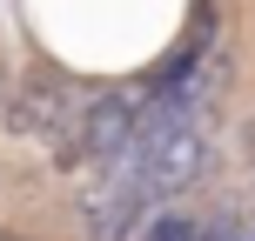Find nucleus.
Wrapping results in <instances>:
<instances>
[{
  "label": "nucleus",
  "mask_w": 255,
  "mask_h": 241,
  "mask_svg": "<svg viewBox=\"0 0 255 241\" xmlns=\"http://www.w3.org/2000/svg\"><path fill=\"white\" fill-rule=\"evenodd\" d=\"M148 241H202V228H195V221H154Z\"/></svg>",
  "instance_id": "nucleus-1"
}]
</instances>
